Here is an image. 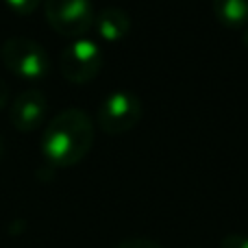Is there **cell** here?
I'll use <instances>...</instances> for the list:
<instances>
[{
    "label": "cell",
    "instance_id": "cell-1",
    "mask_svg": "<svg viewBox=\"0 0 248 248\" xmlns=\"http://www.w3.org/2000/svg\"><path fill=\"white\" fill-rule=\"evenodd\" d=\"M94 146V122L83 109H65L46 124L42 153L52 168H70L87 157Z\"/></svg>",
    "mask_w": 248,
    "mask_h": 248
},
{
    "label": "cell",
    "instance_id": "cell-2",
    "mask_svg": "<svg viewBox=\"0 0 248 248\" xmlns=\"http://www.w3.org/2000/svg\"><path fill=\"white\" fill-rule=\"evenodd\" d=\"M0 59L13 77L22 81H42L50 74L46 48L31 37H9L0 46Z\"/></svg>",
    "mask_w": 248,
    "mask_h": 248
},
{
    "label": "cell",
    "instance_id": "cell-3",
    "mask_svg": "<svg viewBox=\"0 0 248 248\" xmlns=\"http://www.w3.org/2000/svg\"><path fill=\"white\" fill-rule=\"evenodd\" d=\"M44 11L57 33L72 39L85 37L96 20L92 0H44Z\"/></svg>",
    "mask_w": 248,
    "mask_h": 248
},
{
    "label": "cell",
    "instance_id": "cell-4",
    "mask_svg": "<svg viewBox=\"0 0 248 248\" xmlns=\"http://www.w3.org/2000/svg\"><path fill=\"white\" fill-rule=\"evenodd\" d=\"M141 113H144V105L140 96L128 90H116L105 96L96 113V120L107 135H122L133 126H137Z\"/></svg>",
    "mask_w": 248,
    "mask_h": 248
},
{
    "label": "cell",
    "instance_id": "cell-5",
    "mask_svg": "<svg viewBox=\"0 0 248 248\" xmlns=\"http://www.w3.org/2000/svg\"><path fill=\"white\" fill-rule=\"evenodd\" d=\"M61 74L74 85L90 83L103 68V50L90 37H78L63 48L59 57Z\"/></svg>",
    "mask_w": 248,
    "mask_h": 248
},
{
    "label": "cell",
    "instance_id": "cell-6",
    "mask_svg": "<svg viewBox=\"0 0 248 248\" xmlns=\"http://www.w3.org/2000/svg\"><path fill=\"white\" fill-rule=\"evenodd\" d=\"M48 98L42 90L31 87L24 90L22 94H17V98L11 103V124L22 133H31L39 126L48 116Z\"/></svg>",
    "mask_w": 248,
    "mask_h": 248
},
{
    "label": "cell",
    "instance_id": "cell-7",
    "mask_svg": "<svg viewBox=\"0 0 248 248\" xmlns=\"http://www.w3.org/2000/svg\"><path fill=\"white\" fill-rule=\"evenodd\" d=\"M94 26L105 42H120L131 33V16L120 7H107L96 13Z\"/></svg>",
    "mask_w": 248,
    "mask_h": 248
},
{
    "label": "cell",
    "instance_id": "cell-8",
    "mask_svg": "<svg viewBox=\"0 0 248 248\" xmlns=\"http://www.w3.org/2000/svg\"><path fill=\"white\" fill-rule=\"evenodd\" d=\"M216 20L227 29L248 26V0H211Z\"/></svg>",
    "mask_w": 248,
    "mask_h": 248
},
{
    "label": "cell",
    "instance_id": "cell-9",
    "mask_svg": "<svg viewBox=\"0 0 248 248\" xmlns=\"http://www.w3.org/2000/svg\"><path fill=\"white\" fill-rule=\"evenodd\" d=\"M4 2L9 4V9H13L20 16H29V13H33L39 7L42 0H4Z\"/></svg>",
    "mask_w": 248,
    "mask_h": 248
},
{
    "label": "cell",
    "instance_id": "cell-10",
    "mask_svg": "<svg viewBox=\"0 0 248 248\" xmlns=\"http://www.w3.org/2000/svg\"><path fill=\"white\" fill-rule=\"evenodd\" d=\"M113 248H163V246L153 240H146V237H131V240H124Z\"/></svg>",
    "mask_w": 248,
    "mask_h": 248
},
{
    "label": "cell",
    "instance_id": "cell-11",
    "mask_svg": "<svg viewBox=\"0 0 248 248\" xmlns=\"http://www.w3.org/2000/svg\"><path fill=\"white\" fill-rule=\"evenodd\" d=\"M220 248H248V235L242 233H231L220 242Z\"/></svg>",
    "mask_w": 248,
    "mask_h": 248
},
{
    "label": "cell",
    "instance_id": "cell-12",
    "mask_svg": "<svg viewBox=\"0 0 248 248\" xmlns=\"http://www.w3.org/2000/svg\"><path fill=\"white\" fill-rule=\"evenodd\" d=\"M7 100H9V85L0 78V109L7 105Z\"/></svg>",
    "mask_w": 248,
    "mask_h": 248
},
{
    "label": "cell",
    "instance_id": "cell-13",
    "mask_svg": "<svg viewBox=\"0 0 248 248\" xmlns=\"http://www.w3.org/2000/svg\"><path fill=\"white\" fill-rule=\"evenodd\" d=\"M242 42H244V46L248 48V26L244 29V33H242Z\"/></svg>",
    "mask_w": 248,
    "mask_h": 248
},
{
    "label": "cell",
    "instance_id": "cell-14",
    "mask_svg": "<svg viewBox=\"0 0 248 248\" xmlns=\"http://www.w3.org/2000/svg\"><path fill=\"white\" fill-rule=\"evenodd\" d=\"M2 153H4V141H2V137H0V157H2Z\"/></svg>",
    "mask_w": 248,
    "mask_h": 248
}]
</instances>
